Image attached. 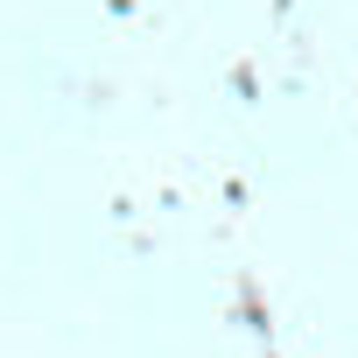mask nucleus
I'll return each instance as SVG.
<instances>
[]
</instances>
